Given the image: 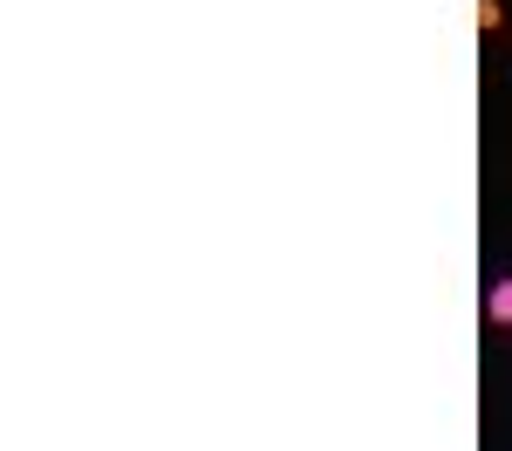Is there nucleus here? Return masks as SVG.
<instances>
[{
    "instance_id": "f257e3e1",
    "label": "nucleus",
    "mask_w": 512,
    "mask_h": 451,
    "mask_svg": "<svg viewBox=\"0 0 512 451\" xmlns=\"http://www.w3.org/2000/svg\"><path fill=\"white\" fill-rule=\"evenodd\" d=\"M485 315H492V328H512V281H492V294H485Z\"/></svg>"
},
{
    "instance_id": "f03ea898",
    "label": "nucleus",
    "mask_w": 512,
    "mask_h": 451,
    "mask_svg": "<svg viewBox=\"0 0 512 451\" xmlns=\"http://www.w3.org/2000/svg\"><path fill=\"white\" fill-rule=\"evenodd\" d=\"M499 21H506V0H472V28L478 35H492Z\"/></svg>"
}]
</instances>
